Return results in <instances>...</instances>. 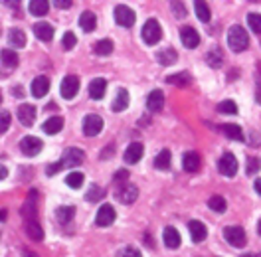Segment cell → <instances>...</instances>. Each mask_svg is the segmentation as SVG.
I'll return each instance as SVG.
<instances>
[{
	"label": "cell",
	"instance_id": "cell-39",
	"mask_svg": "<svg viewBox=\"0 0 261 257\" xmlns=\"http://www.w3.org/2000/svg\"><path fill=\"white\" fill-rule=\"evenodd\" d=\"M93 50H95L97 55H103L105 57V55H109V53L113 51V42H111V40H99Z\"/></svg>",
	"mask_w": 261,
	"mask_h": 257
},
{
	"label": "cell",
	"instance_id": "cell-16",
	"mask_svg": "<svg viewBox=\"0 0 261 257\" xmlns=\"http://www.w3.org/2000/svg\"><path fill=\"white\" fill-rule=\"evenodd\" d=\"M162 242H164V246L168 248V250H178L180 248V234H178V230H174V228H164V232H162Z\"/></svg>",
	"mask_w": 261,
	"mask_h": 257
},
{
	"label": "cell",
	"instance_id": "cell-5",
	"mask_svg": "<svg viewBox=\"0 0 261 257\" xmlns=\"http://www.w3.org/2000/svg\"><path fill=\"white\" fill-rule=\"evenodd\" d=\"M218 170L224 174V176H236L238 174V158L232 153L222 154V158L218 160Z\"/></svg>",
	"mask_w": 261,
	"mask_h": 257
},
{
	"label": "cell",
	"instance_id": "cell-8",
	"mask_svg": "<svg viewBox=\"0 0 261 257\" xmlns=\"http://www.w3.org/2000/svg\"><path fill=\"white\" fill-rule=\"evenodd\" d=\"M44 149V143H42V139H38V137H24L22 141H20V151L26 154V156H36V154H40V151Z\"/></svg>",
	"mask_w": 261,
	"mask_h": 257
},
{
	"label": "cell",
	"instance_id": "cell-25",
	"mask_svg": "<svg viewBox=\"0 0 261 257\" xmlns=\"http://www.w3.org/2000/svg\"><path fill=\"white\" fill-rule=\"evenodd\" d=\"M127 107H129V93H127V89H117V95H115V101L111 105V109L115 113H121Z\"/></svg>",
	"mask_w": 261,
	"mask_h": 257
},
{
	"label": "cell",
	"instance_id": "cell-14",
	"mask_svg": "<svg viewBox=\"0 0 261 257\" xmlns=\"http://www.w3.org/2000/svg\"><path fill=\"white\" fill-rule=\"evenodd\" d=\"M143 154H145V147H143L141 143H131V145L127 147L125 154H123V158H125L127 164H137V162L143 158Z\"/></svg>",
	"mask_w": 261,
	"mask_h": 257
},
{
	"label": "cell",
	"instance_id": "cell-3",
	"mask_svg": "<svg viewBox=\"0 0 261 257\" xmlns=\"http://www.w3.org/2000/svg\"><path fill=\"white\" fill-rule=\"evenodd\" d=\"M224 238L234 248H244L248 244V236H246L244 228H240V226H228L224 230Z\"/></svg>",
	"mask_w": 261,
	"mask_h": 257
},
{
	"label": "cell",
	"instance_id": "cell-45",
	"mask_svg": "<svg viewBox=\"0 0 261 257\" xmlns=\"http://www.w3.org/2000/svg\"><path fill=\"white\" fill-rule=\"evenodd\" d=\"M117 257H143V256H141V252L135 250V248H123V250H119Z\"/></svg>",
	"mask_w": 261,
	"mask_h": 257
},
{
	"label": "cell",
	"instance_id": "cell-21",
	"mask_svg": "<svg viewBox=\"0 0 261 257\" xmlns=\"http://www.w3.org/2000/svg\"><path fill=\"white\" fill-rule=\"evenodd\" d=\"M34 34L40 42H52L53 28L48 22H38V24H34Z\"/></svg>",
	"mask_w": 261,
	"mask_h": 257
},
{
	"label": "cell",
	"instance_id": "cell-50",
	"mask_svg": "<svg viewBox=\"0 0 261 257\" xmlns=\"http://www.w3.org/2000/svg\"><path fill=\"white\" fill-rule=\"evenodd\" d=\"M6 176H8V170H6V166H2V164H0V180H4Z\"/></svg>",
	"mask_w": 261,
	"mask_h": 257
},
{
	"label": "cell",
	"instance_id": "cell-34",
	"mask_svg": "<svg viewBox=\"0 0 261 257\" xmlns=\"http://www.w3.org/2000/svg\"><path fill=\"white\" fill-rule=\"evenodd\" d=\"M0 61L6 67H16L18 65V53L12 50H2L0 51Z\"/></svg>",
	"mask_w": 261,
	"mask_h": 257
},
{
	"label": "cell",
	"instance_id": "cell-20",
	"mask_svg": "<svg viewBox=\"0 0 261 257\" xmlns=\"http://www.w3.org/2000/svg\"><path fill=\"white\" fill-rule=\"evenodd\" d=\"M117 196H119V200H121L123 204H133V202L137 200V196H139V190H137V186H133V184H125L123 188H119Z\"/></svg>",
	"mask_w": 261,
	"mask_h": 257
},
{
	"label": "cell",
	"instance_id": "cell-51",
	"mask_svg": "<svg viewBox=\"0 0 261 257\" xmlns=\"http://www.w3.org/2000/svg\"><path fill=\"white\" fill-rule=\"evenodd\" d=\"M254 188H256V192H258V194L261 196V178H258V180L254 182Z\"/></svg>",
	"mask_w": 261,
	"mask_h": 257
},
{
	"label": "cell",
	"instance_id": "cell-36",
	"mask_svg": "<svg viewBox=\"0 0 261 257\" xmlns=\"http://www.w3.org/2000/svg\"><path fill=\"white\" fill-rule=\"evenodd\" d=\"M224 51L218 50V48H214V50L210 51L208 55H206V61H208V65H212L214 69H218L220 65H222V61H224V55H222Z\"/></svg>",
	"mask_w": 261,
	"mask_h": 257
},
{
	"label": "cell",
	"instance_id": "cell-27",
	"mask_svg": "<svg viewBox=\"0 0 261 257\" xmlns=\"http://www.w3.org/2000/svg\"><path fill=\"white\" fill-rule=\"evenodd\" d=\"M176 59H178V51L174 50V48H166V50L157 53V61L160 65H172Z\"/></svg>",
	"mask_w": 261,
	"mask_h": 257
},
{
	"label": "cell",
	"instance_id": "cell-13",
	"mask_svg": "<svg viewBox=\"0 0 261 257\" xmlns=\"http://www.w3.org/2000/svg\"><path fill=\"white\" fill-rule=\"evenodd\" d=\"M188 232H190V238H192V242H194V244L204 242V240H206V236H208L206 226H204L202 222H198V220H190V222H188Z\"/></svg>",
	"mask_w": 261,
	"mask_h": 257
},
{
	"label": "cell",
	"instance_id": "cell-12",
	"mask_svg": "<svg viewBox=\"0 0 261 257\" xmlns=\"http://www.w3.org/2000/svg\"><path fill=\"white\" fill-rule=\"evenodd\" d=\"M18 121L24 125V127H32L34 125V121H36V107L34 105H30V103H22L20 107H18Z\"/></svg>",
	"mask_w": 261,
	"mask_h": 257
},
{
	"label": "cell",
	"instance_id": "cell-15",
	"mask_svg": "<svg viewBox=\"0 0 261 257\" xmlns=\"http://www.w3.org/2000/svg\"><path fill=\"white\" fill-rule=\"evenodd\" d=\"M50 91V79L46 75H38L34 81H32V95L36 99H42L46 93Z\"/></svg>",
	"mask_w": 261,
	"mask_h": 257
},
{
	"label": "cell",
	"instance_id": "cell-35",
	"mask_svg": "<svg viewBox=\"0 0 261 257\" xmlns=\"http://www.w3.org/2000/svg\"><path fill=\"white\" fill-rule=\"evenodd\" d=\"M83 180H85V176H83L81 172H69V174L65 176V184H67L69 188H81V186H83Z\"/></svg>",
	"mask_w": 261,
	"mask_h": 257
},
{
	"label": "cell",
	"instance_id": "cell-46",
	"mask_svg": "<svg viewBox=\"0 0 261 257\" xmlns=\"http://www.w3.org/2000/svg\"><path fill=\"white\" fill-rule=\"evenodd\" d=\"M170 6H172V12H174L178 18H184V16H186V6H184V2H172Z\"/></svg>",
	"mask_w": 261,
	"mask_h": 257
},
{
	"label": "cell",
	"instance_id": "cell-30",
	"mask_svg": "<svg viewBox=\"0 0 261 257\" xmlns=\"http://www.w3.org/2000/svg\"><path fill=\"white\" fill-rule=\"evenodd\" d=\"M55 216H57L59 224H69L73 220V216H75V208L73 206H61V208H57Z\"/></svg>",
	"mask_w": 261,
	"mask_h": 257
},
{
	"label": "cell",
	"instance_id": "cell-26",
	"mask_svg": "<svg viewBox=\"0 0 261 257\" xmlns=\"http://www.w3.org/2000/svg\"><path fill=\"white\" fill-rule=\"evenodd\" d=\"M61 127H63V119L61 117H48V121L42 125V129H44V133H48V135H57L59 131H61Z\"/></svg>",
	"mask_w": 261,
	"mask_h": 257
},
{
	"label": "cell",
	"instance_id": "cell-57",
	"mask_svg": "<svg viewBox=\"0 0 261 257\" xmlns=\"http://www.w3.org/2000/svg\"><path fill=\"white\" fill-rule=\"evenodd\" d=\"M0 103H2V93H0Z\"/></svg>",
	"mask_w": 261,
	"mask_h": 257
},
{
	"label": "cell",
	"instance_id": "cell-18",
	"mask_svg": "<svg viewBox=\"0 0 261 257\" xmlns=\"http://www.w3.org/2000/svg\"><path fill=\"white\" fill-rule=\"evenodd\" d=\"M162 107H164V93H162L160 89L151 91L149 97H147V109H149L151 113H158Z\"/></svg>",
	"mask_w": 261,
	"mask_h": 257
},
{
	"label": "cell",
	"instance_id": "cell-31",
	"mask_svg": "<svg viewBox=\"0 0 261 257\" xmlns=\"http://www.w3.org/2000/svg\"><path fill=\"white\" fill-rule=\"evenodd\" d=\"M166 81L172 83V85H178V87H186V85H190V73L188 71H180V73L168 75Z\"/></svg>",
	"mask_w": 261,
	"mask_h": 257
},
{
	"label": "cell",
	"instance_id": "cell-22",
	"mask_svg": "<svg viewBox=\"0 0 261 257\" xmlns=\"http://www.w3.org/2000/svg\"><path fill=\"white\" fill-rule=\"evenodd\" d=\"M105 91H107V81H105L103 77H95L89 83V95H91V99H103Z\"/></svg>",
	"mask_w": 261,
	"mask_h": 257
},
{
	"label": "cell",
	"instance_id": "cell-53",
	"mask_svg": "<svg viewBox=\"0 0 261 257\" xmlns=\"http://www.w3.org/2000/svg\"><path fill=\"white\" fill-rule=\"evenodd\" d=\"M6 220V210H0V222H4Z\"/></svg>",
	"mask_w": 261,
	"mask_h": 257
},
{
	"label": "cell",
	"instance_id": "cell-28",
	"mask_svg": "<svg viewBox=\"0 0 261 257\" xmlns=\"http://www.w3.org/2000/svg\"><path fill=\"white\" fill-rule=\"evenodd\" d=\"M48 8H50L48 0H30V4H28V10L32 16H44V14H48Z\"/></svg>",
	"mask_w": 261,
	"mask_h": 257
},
{
	"label": "cell",
	"instance_id": "cell-11",
	"mask_svg": "<svg viewBox=\"0 0 261 257\" xmlns=\"http://www.w3.org/2000/svg\"><path fill=\"white\" fill-rule=\"evenodd\" d=\"M180 40H182L184 48H188V50H194V48L200 46V34H198L192 26H182V30H180Z\"/></svg>",
	"mask_w": 261,
	"mask_h": 257
},
{
	"label": "cell",
	"instance_id": "cell-37",
	"mask_svg": "<svg viewBox=\"0 0 261 257\" xmlns=\"http://www.w3.org/2000/svg\"><path fill=\"white\" fill-rule=\"evenodd\" d=\"M208 206H210V210H214V212H226V208H228V202H226V198L224 196H212L208 200Z\"/></svg>",
	"mask_w": 261,
	"mask_h": 257
},
{
	"label": "cell",
	"instance_id": "cell-54",
	"mask_svg": "<svg viewBox=\"0 0 261 257\" xmlns=\"http://www.w3.org/2000/svg\"><path fill=\"white\" fill-rule=\"evenodd\" d=\"M258 234L261 236V220H260V224H258Z\"/></svg>",
	"mask_w": 261,
	"mask_h": 257
},
{
	"label": "cell",
	"instance_id": "cell-1",
	"mask_svg": "<svg viewBox=\"0 0 261 257\" xmlns=\"http://www.w3.org/2000/svg\"><path fill=\"white\" fill-rule=\"evenodd\" d=\"M228 44L234 51H244L250 46V36L240 24H236L228 30Z\"/></svg>",
	"mask_w": 261,
	"mask_h": 257
},
{
	"label": "cell",
	"instance_id": "cell-10",
	"mask_svg": "<svg viewBox=\"0 0 261 257\" xmlns=\"http://www.w3.org/2000/svg\"><path fill=\"white\" fill-rule=\"evenodd\" d=\"M115 218H117V212H115V208L111 204H103L99 210H97V216H95V224L99 226V228H107V226H111L113 222H115Z\"/></svg>",
	"mask_w": 261,
	"mask_h": 257
},
{
	"label": "cell",
	"instance_id": "cell-52",
	"mask_svg": "<svg viewBox=\"0 0 261 257\" xmlns=\"http://www.w3.org/2000/svg\"><path fill=\"white\" fill-rule=\"evenodd\" d=\"M12 93H14V95H22V89H20V87H14Z\"/></svg>",
	"mask_w": 261,
	"mask_h": 257
},
{
	"label": "cell",
	"instance_id": "cell-47",
	"mask_svg": "<svg viewBox=\"0 0 261 257\" xmlns=\"http://www.w3.org/2000/svg\"><path fill=\"white\" fill-rule=\"evenodd\" d=\"M61 168H63V164H61V162H53V164H50V166L46 168V174H48V176H53V174H55V172H59Z\"/></svg>",
	"mask_w": 261,
	"mask_h": 257
},
{
	"label": "cell",
	"instance_id": "cell-38",
	"mask_svg": "<svg viewBox=\"0 0 261 257\" xmlns=\"http://www.w3.org/2000/svg\"><path fill=\"white\" fill-rule=\"evenodd\" d=\"M103 194H105L103 188L93 184V186L87 190V194H85V200H87V202H99V200L103 198Z\"/></svg>",
	"mask_w": 261,
	"mask_h": 257
},
{
	"label": "cell",
	"instance_id": "cell-43",
	"mask_svg": "<svg viewBox=\"0 0 261 257\" xmlns=\"http://www.w3.org/2000/svg\"><path fill=\"white\" fill-rule=\"evenodd\" d=\"M127 178H129V170H127V168L117 170V172H115V176H113V180H115V184H117V186H125V184H127Z\"/></svg>",
	"mask_w": 261,
	"mask_h": 257
},
{
	"label": "cell",
	"instance_id": "cell-2",
	"mask_svg": "<svg viewBox=\"0 0 261 257\" xmlns=\"http://www.w3.org/2000/svg\"><path fill=\"white\" fill-rule=\"evenodd\" d=\"M141 36H143L145 44L155 46V44H158L162 40V28H160V24H158L155 18H151V20L145 22V26L141 30Z\"/></svg>",
	"mask_w": 261,
	"mask_h": 257
},
{
	"label": "cell",
	"instance_id": "cell-29",
	"mask_svg": "<svg viewBox=\"0 0 261 257\" xmlns=\"http://www.w3.org/2000/svg\"><path fill=\"white\" fill-rule=\"evenodd\" d=\"M8 42L14 46V48H24L26 46V34L20 30V28H12L8 32Z\"/></svg>",
	"mask_w": 261,
	"mask_h": 257
},
{
	"label": "cell",
	"instance_id": "cell-56",
	"mask_svg": "<svg viewBox=\"0 0 261 257\" xmlns=\"http://www.w3.org/2000/svg\"><path fill=\"white\" fill-rule=\"evenodd\" d=\"M28 257H38V256H36V254H30V256H28Z\"/></svg>",
	"mask_w": 261,
	"mask_h": 257
},
{
	"label": "cell",
	"instance_id": "cell-6",
	"mask_svg": "<svg viewBox=\"0 0 261 257\" xmlns=\"http://www.w3.org/2000/svg\"><path fill=\"white\" fill-rule=\"evenodd\" d=\"M135 12L129 8V6H125V4H119L117 8H115V22L119 24V26H123V28H131L133 24H135Z\"/></svg>",
	"mask_w": 261,
	"mask_h": 257
},
{
	"label": "cell",
	"instance_id": "cell-9",
	"mask_svg": "<svg viewBox=\"0 0 261 257\" xmlns=\"http://www.w3.org/2000/svg\"><path fill=\"white\" fill-rule=\"evenodd\" d=\"M83 158H85V154L81 149H77V147H69V149H65L63 154H61V164L63 166H69V168H73V166H77V164H81L83 162Z\"/></svg>",
	"mask_w": 261,
	"mask_h": 257
},
{
	"label": "cell",
	"instance_id": "cell-40",
	"mask_svg": "<svg viewBox=\"0 0 261 257\" xmlns=\"http://www.w3.org/2000/svg\"><path fill=\"white\" fill-rule=\"evenodd\" d=\"M248 24L254 34H261V14H258V12L248 14Z\"/></svg>",
	"mask_w": 261,
	"mask_h": 257
},
{
	"label": "cell",
	"instance_id": "cell-24",
	"mask_svg": "<svg viewBox=\"0 0 261 257\" xmlns=\"http://www.w3.org/2000/svg\"><path fill=\"white\" fill-rule=\"evenodd\" d=\"M26 232H28V238L34 240V242H42L44 240V228L36 220H30L26 224Z\"/></svg>",
	"mask_w": 261,
	"mask_h": 257
},
{
	"label": "cell",
	"instance_id": "cell-55",
	"mask_svg": "<svg viewBox=\"0 0 261 257\" xmlns=\"http://www.w3.org/2000/svg\"><path fill=\"white\" fill-rule=\"evenodd\" d=\"M242 257H256V256H252V254H246V256H242Z\"/></svg>",
	"mask_w": 261,
	"mask_h": 257
},
{
	"label": "cell",
	"instance_id": "cell-19",
	"mask_svg": "<svg viewBox=\"0 0 261 257\" xmlns=\"http://www.w3.org/2000/svg\"><path fill=\"white\" fill-rule=\"evenodd\" d=\"M220 131H222L228 139H232V141H244V139H246L242 127H240V125H234V123H224V125L220 127Z\"/></svg>",
	"mask_w": 261,
	"mask_h": 257
},
{
	"label": "cell",
	"instance_id": "cell-49",
	"mask_svg": "<svg viewBox=\"0 0 261 257\" xmlns=\"http://www.w3.org/2000/svg\"><path fill=\"white\" fill-rule=\"evenodd\" d=\"M53 4H55L57 8H69V6L73 4V2H71V0H55Z\"/></svg>",
	"mask_w": 261,
	"mask_h": 257
},
{
	"label": "cell",
	"instance_id": "cell-48",
	"mask_svg": "<svg viewBox=\"0 0 261 257\" xmlns=\"http://www.w3.org/2000/svg\"><path fill=\"white\" fill-rule=\"evenodd\" d=\"M248 164H250V166H248V174H254V172L260 170V160H258V158H250Z\"/></svg>",
	"mask_w": 261,
	"mask_h": 257
},
{
	"label": "cell",
	"instance_id": "cell-33",
	"mask_svg": "<svg viewBox=\"0 0 261 257\" xmlns=\"http://www.w3.org/2000/svg\"><path fill=\"white\" fill-rule=\"evenodd\" d=\"M194 10H196V16H198V20L200 22H210V16H212V12H210V6L206 2H194Z\"/></svg>",
	"mask_w": 261,
	"mask_h": 257
},
{
	"label": "cell",
	"instance_id": "cell-41",
	"mask_svg": "<svg viewBox=\"0 0 261 257\" xmlns=\"http://www.w3.org/2000/svg\"><path fill=\"white\" fill-rule=\"evenodd\" d=\"M218 111L220 113H228V115H236L238 113V105L232 101V99H226L218 105Z\"/></svg>",
	"mask_w": 261,
	"mask_h": 257
},
{
	"label": "cell",
	"instance_id": "cell-23",
	"mask_svg": "<svg viewBox=\"0 0 261 257\" xmlns=\"http://www.w3.org/2000/svg\"><path fill=\"white\" fill-rule=\"evenodd\" d=\"M79 26H81L83 32H93V30L97 28V18H95V14H93L91 10H85V12L79 16Z\"/></svg>",
	"mask_w": 261,
	"mask_h": 257
},
{
	"label": "cell",
	"instance_id": "cell-42",
	"mask_svg": "<svg viewBox=\"0 0 261 257\" xmlns=\"http://www.w3.org/2000/svg\"><path fill=\"white\" fill-rule=\"evenodd\" d=\"M77 44V38L73 32H65L63 34V40H61V48L63 50H73V46Z\"/></svg>",
	"mask_w": 261,
	"mask_h": 257
},
{
	"label": "cell",
	"instance_id": "cell-4",
	"mask_svg": "<svg viewBox=\"0 0 261 257\" xmlns=\"http://www.w3.org/2000/svg\"><path fill=\"white\" fill-rule=\"evenodd\" d=\"M79 91V77L77 75H65L59 85V93L63 99H73Z\"/></svg>",
	"mask_w": 261,
	"mask_h": 257
},
{
	"label": "cell",
	"instance_id": "cell-7",
	"mask_svg": "<svg viewBox=\"0 0 261 257\" xmlns=\"http://www.w3.org/2000/svg\"><path fill=\"white\" fill-rule=\"evenodd\" d=\"M103 131V119L99 115H87L83 119V135L85 137H97Z\"/></svg>",
	"mask_w": 261,
	"mask_h": 257
},
{
	"label": "cell",
	"instance_id": "cell-17",
	"mask_svg": "<svg viewBox=\"0 0 261 257\" xmlns=\"http://www.w3.org/2000/svg\"><path fill=\"white\" fill-rule=\"evenodd\" d=\"M200 164H202V158H200V154L194 153V151L186 153L184 158H182V168H184L186 172H198V170H200Z\"/></svg>",
	"mask_w": 261,
	"mask_h": 257
},
{
	"label": "cell",
	"instance_id": "cell-32",
	"mask_svg": "<svg viewBox=\"0 0 261 257\" xmlns=\"http://www.w3.org/2000/svg\"><path fill=\"white\" fill-rule=\"evenodd\" d=\"M170 160H172V154L168 149H164V151H160L157 154V158H155V166H157L158 170H168L170 168Z\"/></svg>",
	"mask_w": 261,
	"mask_h": 257
},
{
	"label": "cell",
	"instance_id": "cell-44",
	"mask_svg": "<svg viewBox=\"0 0 261 257\" xmlns=\"http://www.w3.org/2000/svg\"><path fill=\"white\" fill-rule=\"evenodd\" d=\"M10 121H12L10 113H8V111H0V135L8 131V127H10Z\"/></svg>",
	"mask_w": 261,
	"mask_h": 257
}]
</instances>
